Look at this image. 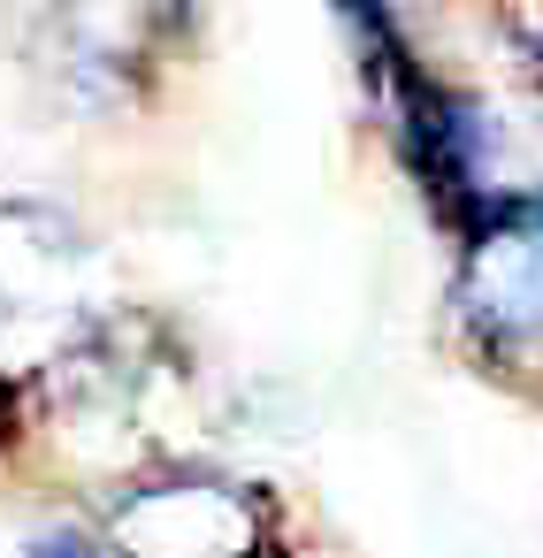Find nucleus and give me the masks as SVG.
<instances>
[{
    "instance_id": "nucleus-1",
    "label": "nucleus",
    "mask_w": 543,
    "mask_h": 558,
    "mask_svg": "<svg viewBox=\"0 0 543 558\" xmlns=\"http://www.w3.org/2000/svg\"><path fill=\"white\" fill-rule=\"evenodd\" d=\"M116 558H268V505L245 482L169 474L138 482L108 520Z\"/></svg>"
},
{
    "instance_id": "nucleus-2",
    "label": "nucleus",
    "mask_w": 543,
    "mask_h": 558,
    "mask_svg": "<svg viewBox=\"0 0 543 558\" xmlns=\"http://www.w3.org/2000/svg\"><path fill=\"white\" fill-rule=\"evenodd\" d=\"M459 314L490 344L543 337V192H505L474 230H459Z\"/></svg>"
},
{
    "instance_id": "nucleus-3",
    "label": "nucleus",
    "mask_w": 543,
    "mask_h": 558,
    "mask_svg": "<svg viewBox=\"0 0 543 558\" xmlns=\"http://www.w3.org/2000/svg\"><path fill=\"white\" fill-rule=\"evenodd\" d=\"M32 558H116V550H100V543H85V535H39Z\"/></svg>"
},
{
    "instance_id": "nucleus-4",
    "label": "nucleus",
    "mask_w": 543,
    "mask_h": 558,
    "mask_svg": "<svg viewBox=\"0 0 543 558\" xmlns=\"http://www.w3.org/2000/svg\"><path fill=\"white\" fill-rule=\"evenodd\" d=\"M512 32V47H520V70H528V85H535V100H543V39L528 32V24H505Z\"/></svg>"
}]
</instances>
